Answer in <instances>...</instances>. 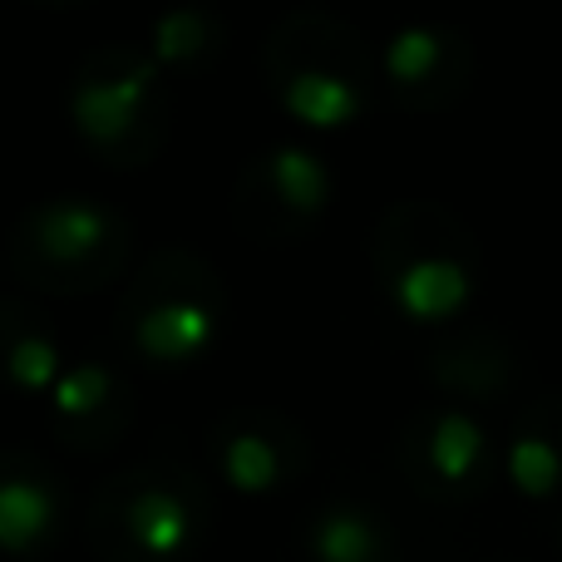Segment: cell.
<instances>
[{
	"label": "cell",
	"mask_w": 562,
	"mask_h": 562,
	"mask_svg": "<svg viewBox=\"0 0 562 562\" xmlns=\"http://www.w3.org/2000/svg\"><path fill=\"white\" fill-rule=\"evenodd\" d=\"M370 272L409 326H449L479 301L484 247L449 203L400 198L370 233Z\"/></svg>",
	"instance_id": "1"
},
{
	"label": "cell",
	"mask_w": 562,
	"mask_h": 562,
	"mask_svg": "<svg viewBox=\"0 0 562 562\" xmlns=\"http://www.w3.org/2000/svg\"><path fill=\"white\" fill-rule=\"evenodd\" d=\"M262 85L291 124L336 134L370 114L380 65L350 20L336 10L301 5L281 15L262 40Z\"/></svg>",
	"instance_id": "2"
},
{
	"label": "cell",
	"mask_w": 562,
	"mask_h": 562,
	"mask_svg": "<svg viewBox=\"0 0 562 562\" xmlns=\"http://www.w3.org/2000/svg\"><path fill=\"white\" fill-rule=\"evenodd\" d=\"M134 217L104 198L49 193L10 223L5 267L30 296H94L134 272Z\"/></svg>",
	"instance_id": "3"
},
{
	"label": "cell",
	"mask_w": 562,
	"mask_h": 562,
	"mask_svg": "<svg viewBox=\"0 0 562 562\" xmlns=\"http://www.w3.org/2000/svg\"><path fill=\"white\" fill-rule=\"evenodd\" d=\"M227 326V281L213 257L193 247H158L124 281L114 311L119 350L148 366H193L217 346Z\"/></svg>",
	"instance_id": "4"
},
{
	"label": "cell",
	"mask_w": 562,
	"mask_h": 562,
	"mask_svg": "<svg viewBox=\"0 0 562 562\" xmlns=\"http://www.w3.org/2000/svg\"><path fill=\"white\" fill-rule=\"evenodd\" d=\"M69 128L104 168H144L168 144V75L144 45H94L69 79Z\"/></svg>",
	"instance_id": "5"
},
{
	"label": "cell",
	"mask_w": 562,
	"mask_h": 562,
	"mask_svg": "<svg viewBox=\"0 0 562 562\" xmlns=\"http://www.w3.org/2000/svg\"><path fill=\"white\" fill-rule=\"evenodd\" d=\"M85 533L104 562H188L207 533V488L193 469L148 459L99 484Z\"/></svg>",
	"instance_id": "6"
},
{
	"label": "cell",
	"mask_w": 562,
	"mask_h": 562,
	"mask_svg": "<svg viewBox=\"0 0 562 562\" xmlns=\"http://www.w3.org/2000/svg\"><path fill=\"white\" fill-rule=\"evenodd\" d=\"M330 198H336V173L326 154L301 138H281V144H262L243 164L233 188V223L252 243L286 247L326 223Z\"/></svg>",
	"instance_id": "7"
},
{
	"label": "cell",
	"mask_w": 562,
	"mask_h": 562,
	"mask_svg": "<svg viewBox=\"0 0 562 562\" xmlns=\"http://www.w3.org/2000/svg\"><path fill=\"white\" fill-rule=\"evenodd\" d=\"M400 469L409 488L435 504H469L488 488L494 474V445L464 405H429L400 425Z\"/></svg>",
	"instance_id": "8"
},
{
	"label": "cell",
	"mask_w": 562,
	"mask_h": 562,
	"mask_svg": "<svg viewBox=\"0 0 562 562\" xmlns=\"http://www.w3.org/2000/svg\"><path fill=\"white\" fill-rule=\"evenodd\" d=\"M380 85L405 114H445L474 89L479 45L469 30L415 20L400 25L375 55Z\"/></svg>",
	"instance_id": "9"
},
{
	"label": "cell",
	"mask_w": 562,
	"mask_h": 562,
	"mask_svg": "<svg viewBox=\"0 0 562 562\" xmlns=\"http://www.w3.org/2000/svg\"><path fill=\"white\" fill-rule=\"evenodd\" d=\"M207 459L217 479L243 498H272L311 464V439L291 415L267 405H237L207 425Z\"/></svg>",
	"instance_id": "10"
},
{
	"label": "cell",
	"mask_w": 562,
	"mask_h": 562,
	"mask_svg": "<svg viewBox=\"0 0 562 562\" xmlns=\"http://www.w3.org/2000/svg\"><path fill=\"white\" fill-rule=\"evenodd\" d=\"M49 429L69 454H109L134 425V380L114 356L69 360L65 375L45 395Z\"/></svg>",
	"instance_id": "11"
},
{
	"label": "cell",
	"mask_w": 562,
	"mask_h": 562,
	"mask_svg": "<svg viewBox=\"0 0 562 562\" xmlns=\"http://www.w3.org/2000/svg\"><path fill=\"white\" fill-rule=\"evenodd\" d=\"M425 370L439 390L449 395V405H494L518 390V380L528 375V350L524 340L504 336L498 326H479L464 336L439 340L425 356Z\"/></svg>",
	"instance_id": "12"
},
{
	"label": "cell",
	"mask_w": 562,
	"mask_h": 562,
	"mask_svg": "<svg viewBox=\"0 0 562 562\" xmlns=\"http://www.w3.org/2000/svg\"><path fill=\"white\" fill-rule=\"evenodd\" d=\"M65 528V484L30 449H0V553L35 558Z\"/></svg>",
	"instance_id": "13"
},
{
	"label": "cell",
	"mask_w": 562,
	"mask_h": 562,
	"mask_svg": "<svg viewBox=\"0 0 562 562\" xmlns=\"http://www.w3.org/2000/svg\"><path fill=\"white\" fill-rule=\"evenodd\" d=\"M65 366L55 316L35 296H0V390L45 400Z\"/></svg>",
	"instance_id": "14"
},
{
	"label": "cell",
	"mask_w": 562,
	"mask_h": 562,
	"mask_svg": "<svg viewBox=\"0 0 562 562\" xmlns=\"http://www.w3.org/2000/svg\"><path fill=\"white\" fill-rule=\"evenodd\" d=\"M504 474L528 504H553L562 494V390H543L518 409L504 445Z\"/></svg>",
	"instance_id": "15"
},
{
	"label": "cell",
	"mask_w": 562,
	"mask_h": 562,
	"mask_svg": "<svg viewBox=\"0 0 562 562\" xmlns=\"http://www.w3.org/2000/svg\"><path fill=\"white\" fill-rule=\"evenodd\" d=\"M144 49L164 75H207L227 49V20L203 0H178L154 15Z\"/></svg>",
	"instance_id": "16"
},
{
	"label": "cell",
	"mask_w": 562,
	"mask_h": 562,
	"mask_svg": "<svg viewBox=\"0 0 562 562\" xmlns=\"http://www.w3.org/2000/svg\"><path fill=\"white\" fill-rule=\"evenodd\" d=\"M306 558L311 562H395V533L360 498H330L306 518Z\"/></svg>",
	"instance_id": "17"
},
{
	"label": "cell",
	"mask_w": 562,
	"mask_h": 562,
	"mask_svg": "<svg viewBox=\"0 0 562 562\" xmlns=\"http://www.w3.org/2000/svg\"><path fill=\"white\" fill-rule=\"evenodd\" d=\"M45 5H89V0H45Z\"/></svg>",
	"instance_id": "18"
},
{
	"label": "cell",
	"mask_w": 562,
	"mask_h": 562,
	"mask_svg": "<svg viewBox=\"0 0 562 562\" xmlns=\"http://www.w3.org/2000/svg\"><path fill=\"white\" fill-rule=\"evenodd\" d=\"M558 543H562V524H558Z\"/></svg>",
	"instance_id": "19"
}]
</instances>
